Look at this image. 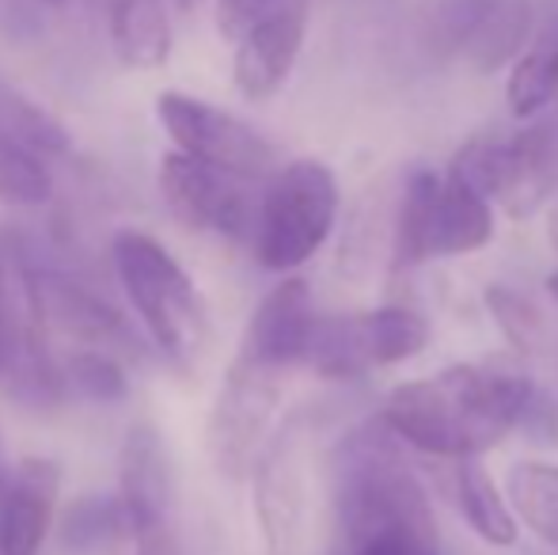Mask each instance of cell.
Segmentation results:
<instances>
[{
	"instance_id": "cell-9",
	"label": "cell",
	"mask_w": 558,
	"mask_h": 555,
	"mask_svg": "<svg viewBox=\"0 0 558 555\" xmlns=\"http://www.w3.org/2000/svg\"><path fill=\"white\" fill-rule=\"evenodd\" d=\"M251 179H240L225 168L171 148L160 160V194L168 209L198 232L221 237H255L258 202L247 194Z\"/></svg>"
},
{
	"instance_id": "cell-22",
	"label": "cell",
	"mask_w": 558,
	"mask_h": 555,
	"mask_svg": "<svg viewBox=\"0 0 558 555\" xmlns=\"http://www.w3.org/2000/svg\"><path fill=\"white\" fill-rule=\"evenodd\" d=\"M357 327H361V347H365V358L373 370L376 365L407 362V358L422 354L429 342V319L414 309H399V304L361 312Z\"/></svg>"
},
{
	"instance_id": "cell-17",
	"label": "cell",
	"mask_w": 558,
	"mask_h": 555,
	"mask_svg": "<svg viewBox=\"0 0 558 555\" xmlns=\"http://www.w3.org/2000/svg\"><path fill=\"white\" fill-rule=\"evenodd\" d=\"M558 99V8L532 31L521 58L509 65L506 104L517 119H532Z\"/></svg>"
},
{
	"instance_id": "cell-3",
	"label": "cell",
	"mask_w": 558,
	"mask_h": 555,
	"mask_svg": "<svg viewBox=\"0 0 558 555\" xmlns=\"http://www.w3.org/2000/svg\"><path fill=\"white\" fill-rule=\"evenodd\" d=\"M0 388L27 408H53L65 396V370L50 347L43 278L12 229H0Z\"/></svg>"
},
{
	"instance_id": "cell-34",
	"label": "cell",
	"mask_w": 558,
	"mask_h": 555,
	"mask_svg": "<svg viewBox=\"0 0 558 555\" xmlns=\"http://www.w3.org/2000/svg\"><path fill=\"white\" fill-rule=\"evenodd\" d=\"M43 4H65V0H43Z\"/></svg>"
},
{
	"instance_id": "cell-11",
	"label": "cell",
	"mask_w": 558,
	"mask_h": 555,
	"mask_svg": "<svg viewBox=\"0 0 558 555\" xmlns=\"http://www.w3.org/2000/svg\"><path fill=\"white\" fill-rule=\"evenodd\" d=\"M558 194V99L524 119L521 130L498 137V191L494 202L513 221L539 214Z\"/></svg>"
},
{
	"instance_id": "cell-29",
	"label": "cell",
	"mask_w": 558,
	"mask_h": 555,
	"mask_svg": "<svg viewBox=\"0 0 558 555\" xmlns=\"http://www.w3.org/2000/svg\"><path fill=\"white\" fill-rule=\"evenodd\" d=\"M345 555H441V544H437V529L396 526L350 544Z\"/></svg>"
},
{
	"instance_id": "cell-16",
	"label": "cell",
	"mask_w": 558,
	"mask_h": 555,
	"mask_svg": "<svg viewBox=\"0 0 558 555\" xmlns=\"http://www.w3.org/2000/svg\"><path fill=\"white\" fill-rule=\"evenodd\" d=\"M53 498H58V464L27 457L15 472L8 498L0 506V552L38 555L50 533Z\"/></svg>"
},
{
	"instance_id": "cell-32",
	"label": "cell",
	"mask_w": 558,
	"mask_h": 555,
	"mask_svg": "<svg viewBox=\"0 0 558 555\" xmlns=\"http://www.w3.org/2000/svg\"><path fill=\"white\" fill-rule=\"evenodd\" d=\"M544 286H547V293H551V297H555V304H558V270H555V275H547Z\"/></svg>"
},
{
	"instance_id": "cell-14",
	"label": "cell",
	"mask_w": 558,
	"mask_h": 555,
	"mask_svg": "<svg viewBox=\"0 0 558 555\" xmlns=\"http://www.w3.org/2000/svg\"><path fill=\"white\" fill-rule=\"evenodd\" d=\"M118 503L133 541L171 529V460L153 422H133L118 453Z\"/></svg>"
},
{
	"instance_id": "cell-4",
	"label": "cell",
	"mask_w": 558,
	"mask_h": 555,
	"mask_svg": "<svg viewBox=\"0 0 558 555\" xmlns=\"http://www.w3.org/2000/svg\"><path fill=\"white\" fill-rule=\"evenodd\" d=\"M111 255L133 312L148 327L163 358L179 370H194L206 347V304L183 263L156 237L137 229L118 232Z\"/></svg>"
},
{
	"instance_id": "cell-6",
	"label": "cell",
	"mask_w": 558,
	"mask_h": 555,
	"mask_svg": "<svg viewBox=\"0 0 558 555\" xmlns=\"http://www.w3.org/2000/svg\"><path fill=\"white\" fill-rule=\"evenodd\" d=\"M338 179L324 160L281 164L258 198L255 255L266 270H296L327 244L338 221Z\"/></svg>"
},
{
	"instance_id": "cell-23",
	"label": "cell",
	"mask_w": 558,
	"mask_h": 555,
	"mask_svg": "<svg viewBox=\"0 0 558 555\" xmlns=\"http://www.w3.org/2000/svg\"><path fill=\"white\" fill-rule=\"evenodd\" d=\"M304 365L327 381L365 377L373 365H368L365 347H361L357 316H319L308 342V354H304Z\"/></svg>"
},
{
	"instance_id": "cell-33",
	"label": "cell",
	"mask_w": 558,
	"mask_h": 555,
	"mask_svg": "<svg viewBox=\"0 0 558 555\" xmlns=\"http://www.w3.org/2000/svg\"><path fill=\"white\" fill-rule=\"evenodd\" d=\"M179 4H183V8H198L202 0H179Z\"/></svg>"
},
{
	"instance_id": "cell-8",
	"label": "cell",
	"mask_w": 558,
	"mask_h": 555,
	"mask_svg": "<svg viewBox=\"0 0 558 555\" xmlns=\"http://www.w3.org/2000/svg\"><path fill=\"white\" fill-rule=\"evenodd\" d=\"M156 119H160L163 134L175 141L179 153H191L198 160L225 168L240 179H270L278 164V148L270 145L255 126L235 119L232 111L206 104L186 92H160L156 96Z\"/></svg>"
},
{
	"instance_id": "cell-10",
	"label": "cell",
	"mask_w": 558,
	"mask_h": 555,
	"mask_svg": "<svg viewBox=\"0 0 558 555\" xmlns=\"http://www.w3.org/2000/svg\"><path fill=\"white\" fill-rule=\"evenodd\" d=\"M255 521L266 555H301L308 526V480H304V434L286 422L258 453L255 472Z\"/></svg>"
},
{
	"instance_id": "cell-13",
	"label": "cell",
	"mask_w": 558,
	"mask_h": 555,
	"mask_svg": "<svg viewBox=\"0 0 558 555\" xmlns=\"http://www.w3.org/2000/svg\"><path fill=\"white\" fill-rule=\"evenodd\" d=\"M529 0H452L441 20V35L478 73L513 65L532 38Z\"/></svg>"
},
{
	"instance_id": "cell-18",
	"label": "cell",
	"mask_w": 558,
	"mask_h": 555,
	"mask_svg": "<svg viewBox=\"0 0 558 555\" xmlns=\"http://www.w3.org/2000/svg\"><path fill=\"white\" fill-rule=\"evenodd\" d=\"M456 506H460L463 521L475 529L478 541L490 548H513L521 529H517V510L509 495H501L498 483L490 480L478 457L456 460Z\"/></svg>"
},
{
	"instance_id": "cell-19",
	"label": "cell",
	"mask_w": 558,
	"mask_h": 555,
	"mask_svg": "<svg viewBox=\"0 0 558 555\" xmlns=\"http://www.w3.org/2000/svg\"><path fill=\"white\" fill-rule=\"evenodd\" d=\"M111 38L118 58L130 69H160L168 65L175 31L163 0H114L111 8Z\"/></svg>"
},
{
	"instance_id": "cell-2",
	"label": "cell",
	"mask_w": 558,
	"mask_h": 555,
	"mask_svg": "<svg viewBox=\"0 0 558 555\" xmlns=\"http://www.w3.org/2000/svg\"><path fill=\"white\" fill-rule=\"evenodd\" d=\"M331 480L335 521L345 548L396 526L437 529L426 487L407 464L403 442L391 434L380 415L365 419L338 442Z\"/></svg>"
},
{
	"instance_id": "cell-26",
	"label": "cell",
	"mask_w": 558,
	"mask_h": 555,
	"mask_svg": "<svg viewBox=\"0 0 558 555\" xmlns=\"http://www.w3.org/2000/svg\"><path fill=\"white\" fill-rule=\"evenodd\" d=\"M486 309H490L498 331L506 335V342L521 354H539L547 347V319L536 304L524 293H517L513 286H486L483 293Z\"/></svg>"
},
{
	"instance_id": "cell-25",
	"label": "cell",
	"mask_w": 558,
	"mask_h": 555,
	"mask_svg": "<svg viewBox=\"0 0 558 555\" xmlns=\"http://www.w3.org/2000/svg\"><path fill=\"white\" fill-rule=\"evenodd\" d=\"M50 191V171H46L43 156L0 130V206H43Z\"/></svg>"
},
{
	"instance_id": "cell-31",
	"label": "cell",
	"mask_w": 558,
	"mask_h": 555,
	"mask_svg": "<svg viewBox=\"0 0 558 555\" xmlns=\"http://www.w3.org/2000/svg\"><path fill=\"white\" fill-rule=\"evenodd\" d=\"M547 240H551V248L558 252V206L551 209V225H547Z\"/></svg>"
},
{
	"instance_id": "cell-27",
	"label": "cell",
	"mask_w": 558,
	"mask_h": 555,
	"mask_svg": "<svg viewBox=\"0 0 558 555\" xmlns=\"http://www.w3.org/2000/svg\"><path fill=\"white\" fill-rule=\"evenodd\" d=\"M65 385H73L84 400H96V403H118V400L130 396V381H125L118 358L107 354V350H99V347L69 354Z\"/></svg>"
},
{
	"instance_id": "cell-7",
	"label": "cell",
	"mask_w": 558,
	"mask_h": 555,
	"mask_svg": "<svg viewBox=\"0 0 558 555\" xmlns=\"http://www.w3.org/2000/svg\"><path fill=\"white\" fill-rule=\"evenodd\" d=\"M281 403V370L258 362L251 354H235L228 365L221 388H217L214 411H209L206 445L209 460L225 480H243L255 472L258 453L270 442V426Z\"/></svg>"
},
{
	"instance_id": "cell-35",
	"label": "cell",
	"mask_w": 558,
	"mask_h": 555,
	"mask_svg": "<svg viewBox=\"0 0 558 555\" xmlns=\"http://www.w3.org/2000/svg\"><path fill=\"white\" fill-rule=\"evenodd\" d=\"M0 555H4V552H0Z\"/></svg>"
},
{
	"instance_id": "cell-24",
	"label": "cell",
	"mask_w": 558,
	"mask_h": 555,
	"mask_svg": "<svg viewBox=\"0 0 558 555\" xmlns=\"http://www.w3.org/2000/svg\"><path fill=\"white\" fill-rule=\"evenodd\" d=\"M0 130L38 156H61L73 145L69 130L61 126L43 104L20 96V92L8 88V84H0Z\"/></svg>"
},
{
	"instance_id": "cell-12",
	"label": "cell",
	"mask_w": 558,
	"mask_h": 555,
	"mask_svg": "<svg viewBox=\"0 0 558 555\" xmlns=\"http://www.w3.org/2000/svg\"><path fill=\"white\" fill-rule=\"evenodd\" d=\"M308 4L312 0H281L235 38L232 84L243 99L263 104L286 88L308 35Z\"/></svg>"
},
{
	"instance_id": "cell-20",
	"label": "cell",
	"mask_w": 558,
	"mask_h": 555,
	"mask_svg": "<svg viewBox=\"0 0 558 555\" xmlns=\"http://www.w3.org/2000/svg\"><path fill=\"white\" fill-rule=\"evenodd\" d=\"M38 278H43V297H46V309H50V319H58L76 339H88L92 347H111V342H125L130 347L133 342L125 324L118 319V312L107 301H99L96 293H88V289L76 286L65 275L38 270Z\"/></svg>"
},
{
	"instance_id": "cell-30",
	"label": "cell",
	"mask_w": 558,
	"mask_h": 555,
	"mask_svg": "<svg viewBox=\"0 0 558 555\" xmlns=\"http://www.w3.org/2000/svg\"><path fill=\"white\" fill-rule=\"evenodd\" d=\"M137 555H179L175 548V536H171V529H163V533H148L137 541Z\"/></svg>"
},
{
	"instance_id": "cell-1",
	"label": "cell",
	"mask_w": 558,
	"mask_h": 555,
	"mask_svg": "<svg viewBox=\"0 0 558 555\" xmlns=\"http://www.w3.org/2000/svg\"><path fill=\"white\" fill-rule=\"evenodd\" d=\"M539 388L529 373L506 362L448 365L434 377L391 388L380 419L411 449L441 460L483 457L521 430Z\"/></svg>"
},
{
	"instance_id": "cell-15",
	"label": "cell",
	"mask_w": 558,
	"mask_h": 555,
	"mask_svg": "<svg viewBox=\"0 0 558 555\" xmlns=\"http://www.w3.org/2000/svg\"><path fill=\"white\" fill-rule=\"evenodd\" d=\"M316 309H312V289L304 278H286L258 301L240 350L258 362L286 373L289 365H304L312 331H316Z\"/></svg>"
},
{
	"instance_id": "cell-5",
	"label": "cell",
	"mask_w": 558,
	"mask_h": 555,
	"mask_svg": "<svg viewBox=\"0 0 558 555\" xmlns=\"http://www.w3.org/2000/svg\"><path fill=\"white\" fill-rule=\"evenodd\" d=\"M494 240V202L452 171L414 168L391 217V263L403 270L429 260L471 255Z\"/></svg>"
},
{
	"instance_id": "cell-28",
	"label": "cell",
	"mask_w": 558,
	"mask_h": 555,
	"mask_svg": "<svg viewBox=\"0 0 558 555\" xmlns=\"http://www.w3.org/2000/svg\"><path fill=\"white\" fill-rule=\"evenodd\" d=\"M125 526V510L122 503H104V498H92V503H81L73 514H69L65 521V536L69 544H76V548H88V544L96 541H111L114 529ZM130 529V526H125Z\"/></svg>"
},
{
	"instance_id": "cell-21",
	"label": "cell",
	"mask_w": 558,
	"mask_h": 555,
	"mask_svg": "<svg viewBox=\"0 0 558 555\" xmlns=\"http://www.w3.org/2000/svg\"><path fill=\"white\" fill-rule=\"evenodd\" d=\"M506 495L517 518L558 552V464L547 460H517L506 475Z\"/></svg>"
}]
</instances>
